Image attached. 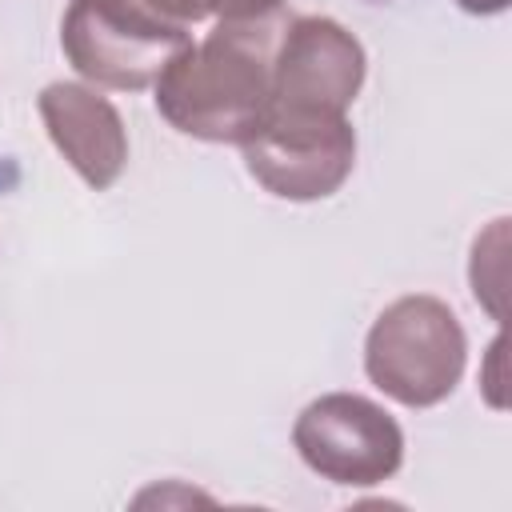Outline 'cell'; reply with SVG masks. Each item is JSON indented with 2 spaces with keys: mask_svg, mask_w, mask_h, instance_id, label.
Returning <instances> with one entry per match:
<instances>
[{
  "mask_svg": "<svg viewBox=\"0 0 512 512\" xmlns=\"http://www.w3.org/2000/svg\"><path fill=\"white\" fill-rule=\"evenodd\" d=\"M292 444L316 476L348 488L384 484L404 464L400 424L356 392H328L312 400L292 424Z\"/></svg>",
  "mask_w": 512,
  "mask_h": 512,
  "instance_id": "5b68a950",
  "label": "cell"
},
{
  "mask_svg": "<svg viewBox=\"0 0 512 512\" xmlns=\"http://www.w3.org/2000/svg\"><path fill=\"white\" fill-rule=\"evenodd\" d=\"M188 44L184 24L152 12L144 0H72L60 20L68 64L96 88L116 92L156 84L164 64Z\"/></svg>",
  "mask_w": 512,
  "mask_h": 512,
  "instance_id": "3957f363",
  "label": "cell"
},
{
  "mask_svg": "<svg viewBox=\"0 0 512 512\" xmlns=\"http://www.w3.org/2000/svg\"><path fill=\"white\" fill-rule=\"evenodd\" d=\"M152 12L176 20V24H196V20H264L276 16L280 0H144Z\"/></svg>",
  "mask_w": 512,
  "mask_h": 512,
  "instance_id": "ba28073f",
  "label": "cell"
},
{
  "mask_svg": "<svg viewBox=\"0 0 512 512\" xmlns=\"http://www.w3.org/2000/svg\"><path fill=\"white\" fill-rule=\"evenodd\" d=\"M272 16L220 20L200 44L180 48L156 76V112L184 136L244 144L272 104Z\"/></svg>",
  "mask_w": 512,
  "mask_h": 512,
  "instance_id": "6da1fadb",
  "label": "cell"
},
{
  "mask_svg": "<svg viewBox=\"0 0 512 512\" xmlns=\"http://www.w3.org/2000/svg\"><path fill=\"white\" fill-rule=\"evenodd\" d=\"M36 104L52 144L80 172V180L96 192L112 188L128 164V132L112 100H104L96 88L56 80L40 92Z\"/></svg>",
  "mask_w": 512,
  "mask_h": 512,
  "instance_id": "52a82bcc",
  "label": "cell"
},
{
  "mask_svg": "<svg viewBox=\"0 0 512 512\" xmlns=\"http://www.w3.org/2000/svg\"><path fill=\"white\" fill-rule=\"evenodd\" d=\"M364 44L332 16H296L272 52V104L348 116L364 84Z\"/></svg>",
  "mask_w": 512,
  "mask_h": 512,
  "instance_id": "8992f818",
  "label": "cell"
},
{
  "mask_svg": "<svg viewBox=\"0 0 512 512\" xmlns=\"http://www.w3.org/2000/svg\"><path fill=\"white\" fill-rule=\"evenodd\" d=\"M252 180L280 200H324L356 164V132L348 116L268 108L264 124L240 144Z\"/></svg>",
  "mask_w": 512,
  "mask_h": 512,
  "instance_id": "277c9868",
  "label": "cell"
},
{
  "mask_svg": "<svg viewBox=\"0 0 512 512\" xmlns=\"http://www.w3.org/2000/svg\"><path fill=\"white\" fill-rule=\"evenodd\" d=\"M468 340L456 312L436 296L392 300L364 340L368 380L404 408H432L448 400L464 376Z\"/></svg>",
  "mask_w": 512,
  "mask_h": 512,
  "instance_id": "7a4b0ae2",
  "label": "cell"
},
{
  "mask_svg": "<svg viewBox=\"0 0 512 512\" xmlns=\"http://www.w3.org/2000/svg\"><path fill=\"white\" fill-rule=\"evenodd\" d=\"M464 12H472V16H496V12H504L512 0H456Z\"/></svg>",
  "mask_w": 512,
  "mask_h": 512,
  "instance_id": "9c48e42d",
  "label": "cell"
}]
</instances>
